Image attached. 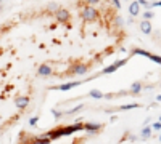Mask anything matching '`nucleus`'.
I'll return each instance as SVG.
<instances>
[{
	"label": "nucleus",
	"instance_id": "obj_1",
	"mask_svg": "<svg viewBox=\"0 0 161 144\" xmlns=\"http://www.w3.org/2000/svg\"><path fill=\"white\" fill-rule=\"evenodd\" d=\"M97 16H99V13H97V10L94 6H86V8L82 10V18L86 21H95Z\"/></svg>",
	"mask_w": 161,
	"mask_h": 144
},
{
	"label": "nucleus",
	"instance_id": "obj_2",
	"mask_svg": "<svg viewBox=\"0 0 161 144\" xmlns=\"http://www.w3.org/2000/svg\"><path fill=\"white\" fill-rule=\"evenodd\" d=\"M126 63H127V59H119V61H116L115 64H111V66L105 67V69H103V74H110V72H115L116 69H119L121 66H124Z\"/></svg>",
	"mask_w": 161,
	"mask_h": 144
},
{
	"label": "nucleus",
	"instance_id": "obj_3",
	"mask_svg": "<svg viewBox=\"0 0 161 144\" xmlns=\"http://www.w3.org/2000/svg\"><path fill=\"white\" fill-rule=\"evenodd\" d=\"M57 19L60 21V23H66V21L69 19V11L60 8V10L57 11Z\"/></svg>",
	"mask_w": 161,
	"mask_h": 144
},
{
	"label": "nucleus",
	"instance_id": "obj_4",
	"mask_svg": "<svg viewBox=\"0 0 161 144\" xmlns=\"http://www.w3.org/2000/svg\"><path fill=\"white\" fill-rule=\"evenodd\" d=\"M86 72H87V66H84V64H76L73 67V74H76V75L86 74Z\"/></svg>",
	"mask_w": 161,
	"mask_h": 144
},
{
	"label": "nucleus",
	"instance_id": "obj_5",
	"mask_svg": "<svg viewBox=\"0 0 161 144\" xmlns=\"http://www.w3.org/2000/svg\"><path fill=\"white\" fill-rule=\"evenodd\" d=\"M27 104H29V98H27V96H19L16 99V106L19 107V109H24Z\"/></svg>",
	"mask_w": 161,
	"mask_h": 144
},
{
	"label": "nucleus",
	"instance_id": "obj_6",
	"mask_svg": "<svg viewBox=\"0 0 161 144\" xmlns=\"http://www.w3.org/2000/svg\"><path fill=\"white\" fill-rule=\"evenodd\" d=\"M140 31L143 32V34H150L151 32V24H150V21H142L140 23Z\"/></svg>",
	"mask_w": 161,
	"mask_h": 144
},
{
	"label": "nucleus",
	"instance_id": "obj_7",
	"mask_svg": "<svg viewBox=\"0 0 161 144\" xmlns=\"http://www.w3.org/2000/svg\"><path fill=\"white\" fill-rule=\"evenodd\" d=\"M139 6H140L139 2H132L129 5V13L132 14V16H137V14H139Z\"/></svg>",
	"mask_w": 161,
	"mask_h": 144
},
{
	"label": "nucleus",
	"instance_id": "obj_8",
	"mask_svg": "<svg viewBox=\"0 0 161 144\" xmlns=\"http://www.w3.org/2000/svg\"><path fill=\"white\" fill-rule=\"evenodd\" d=\"M79 83H81V82H69V83H65V85H60L58 90L66 91V90H71V88H74V86H78Z\"/></svg>",
	"mask_w": 161,
	"mask_h": 144
},
{
	"label": "nucleus",
	"instance_id": "obj_9",
	"mask_svg": "<svg viewBox=\"0 0 161 144\" xmlns=\"http://www.w3.org/2000/svg\"><path fill=\"white\" fill-rule=\"evenodd\" d=\"M39 74H40V75H50V74H52V67L47 66V64H44V66L39 67Z\"/></svg>",
	"mask_w": 161,
	"mask_h": 144
},
{
	"label": "nucleus",
	"instance_id": "obj_10",
	"mask_svg": "<svg viewBox=\"0 0 161 144\" xmlns=\"http://www.w3.org/2000/svg\"><path fill=\"white\" fill-rule=\"evenodd\" d=\"M99 128H100L99 123H86L84 125V130H87V131H90V133H95Z\"/></svg>",
	"mask_w": 161,
	"mask_h": 144
},
{
	"label": "nucleus",
	"instance_id": "obj_11",
	"mask_svg": "<svg viewBox=\"0 0 161 144\" xmlns=\"http://www.w3.org/2000/svg\"><path fill=\"white\" fill-rule=\"evenodd\" d=\"M48 138H60V136H63V130H52V131H48L47 133Z\"/></svg>",
	"mask_w": 161,
	"mask_h": 144
},
{
	"label": "nucleus",
	"instance_id": "obj_12",
	"mask_svg": "<svg viewBox=\"0 0 161 144\" xmlns=\"http://www.w3.org/2000/svg\"><path fill=\"white\" fill-rule=\"evenodd\" d=\"M134 53H135V55H142V56H147V58H151V53L145 51V50H140V48H134Z\"/></svg>",
	"mask_w": 161,
	"mask_h": 144
},
{
	"label": "nucleus",
	"instance_id": "obj_13",
	"mask_svg": "<svg viewBox=\"0 0 161 144\" xmlns=\"http://www.w3.org/2000/svg\"><path fill=\"white\" fill-rule=\"evenodd\" d=\"M150 135H151V128L150 127H145L143 130H142V138L145 139V138H150Z\"/></svg>",
	"mask_w": 161,
	"mask_h": 144
},
{
	"label": "nucleus",
	"instance_id": "obj_14",
	"mask_svg": "<svg viewBox=\"0 0 161 144\" xmlns=\"http://www.w3.org/2000/svg\"><path fill=\"white\" fill-rule=\"evenodd\" d=\"M89 95L92 96V98H103V93H102L100 90H92V91L89 93Z\"/></svg>",
	"mask_w": 161,
	"mask_h": 144
},
{
	"label": "nucleus",
	"instance_id": "obj_15",
	"mask_svg": "<svg viewBox=\"0 0 161 144\" xmlns=\"http://www.w3.org/2000/svg\"><path fill=\"white\" fill-rule=\"evenodd\" d=\"M140 88H142V85L139 83V82H135V83H132V86H131V90L134 91V93H139L140 91Z\"/></svg>",
	"mask_w": 161,
	"mask_h": 144
},
{
	"label": "nucleus",
	"instance_id": "obj_16",
	"mask_svg": "<svg viewBox=\"0 0 161 144\" xmlns=\"http://www.w3.org/2000/svg\"><path fill=\"white\" fill-rule=\"evenodd\" d=\"M36 142L37 144H48V142H50V138H48V136H42V138H39Z\"/></svg>",
	"mask_w": 161,
	"mask_h": 144
},
{
	"label": "nucleus",
	"instance_id": "obj_17",
	"mask_svg": "<svg viewBox=\"0 0 161 144\" xmlns=\"http://www.w3.org/2000/svg\"><path fill=\"white\" fill-rule=\"evenodd\" d=\"M134 107H139V104H126V106H121L119 109L121 111H129V109H134Z\"/></svg>",
	"mask_w": 161,
	"mask_h": 144
},
{
	"label": "nucleus",
	"instance_id": "obj_18",
	"mask_svg": "<svg viewBox=\"0 0 161 144\" xmlns=\"http://www.w3.org/2000/svg\"><path fill=\"white\" fill-rule=\"evenodd\" d=\"M82 107H84V104H78L76 107H73V109H69V111H68V114H76L78 111H81Z\"/></svg>",
	"mask_w": 161,
	"mask_h": 144
},
{
	"label": "nucleus",
	"instance_id": "obj_19",
	"mask_svg": "<svg viewBox=\"0 0 161 144\" xmlns=\"http://www.w3.org/2000/svg\"><path fill=\"white\" fill-rule=\"evenodd\" d=\"M143 18H145V21H150V19L153 18V13H151V11H147V13L143 14Z\"/></svg>",
	"mask_w": 161,
	"mask_h": 144
},
{
	"label": "nucleus",
	"instance_id": "obj_20",
	"mask_svg": "<svg viewBox=\"0 0 161 144\" xmlns=\"http://www.w3.org/2000/svg\"><path fill=\"white\" fill-rule=\"evenodd\" d=\"M37 120H39V117H32V119L29 120V125H31V127H36V125H37Z\"/></svg>",
	"mask_w": 161,
	"mask_h": 144
},
{
	"label": "nucleus",
	"instance_id": "obj_21",
	"mask_svg": "<svg viewBox=\"0 0 161 144\" xmlns=\"http://www.w3.org/2000/svg\"><path fill=\"white\" fill-rule=\"evenodd\" d=\"M150 59H151V61H155V63H158V64H161V56H155V55H151Z\"/></svg>",
	"mask_w": 161,
	"mask_h": 144
},
{
	"label": "nucleus",
	"instance_id": "obj_22",
	"mask_svg": "<svg viewBox=\"0 0 161 144\" xmlns=\"http://www.w3.org/2000/svg\"><path fill=\"white\" fill-rule=\"evenodd\" d=\"M52 114L55 115V119H60L61 115H63V112H60V111H57V109H53V111H52Z\"/></svg>",
	"mask_w": 161,
	"mask_h": 144
},
{
	"label": "nucleus",
	"instance_id": "obj_23",
	"mask_svg": "<svg viewBox=\"0 0 161 144\" xmlns=\"http://www.w3.org/2000/svg\"><path fill=\"white\" fill-rule=\"evenodd\" d=\"M153 130H161V123L156 122V123H153Z\"/></svg>",
	"mask_w": 161,
	"mask_h": 144
},
{
	"label": "nucleus",
	"instance_id": "obj_24",
	"mask_svg": "<svg viewBox=\"0 0 161 144\" xmlns=\"http://www.w3.org/2000/svg\"><path fill=\"white\" fill-rule=\"evenodd\" d=\"M151 6H161V2H155V3H153Z\"/></svg>",
	"mask_w": 161,
	"mask_h": 144
},
{
	"label": "nucleus",
	"instance_id": "obj_25",
	"mask_svg": "<svg viewBox=\"0 0 161 144\" xmlns=\"http://www.w3.org/2000/svg\"><path fill=\"white\" fill-rule=\"evenodd\" d=\"M156 99H158V101H161V95H158V96H156Z\"/></svg>",
	"mask_w": 161,
	"mask_h": 144
},
{
	"label": "nucleus",
	"instance_id": "obj_26",
	"mask_svg": "<svg viewBox=\"0 0 161 144\" xmlns=\"http://www.w3.org/2000/svg\"><path fill=\"white\" fill-rule=\"evenodd\" d=\"M158 122H159V123H161V117H159V120H158Z\"/></svg>",
	"mask_w": 161,
	"mask_h": 144
},
{
	"label": "nucleus",
	"instance_id": "obj_27",
	"mask_svg": "<svg viewBox=\"0 0 161 144\" xmlns=\"http://www.w3.org/2000/svg\"><path fill=\"white\" fill-rule=\"evenodd\" d=\"M159 141H161V138H159Z\"/></svg>",
	"mask_w": 161,
	"mask_h": 144
}]
</instances>
